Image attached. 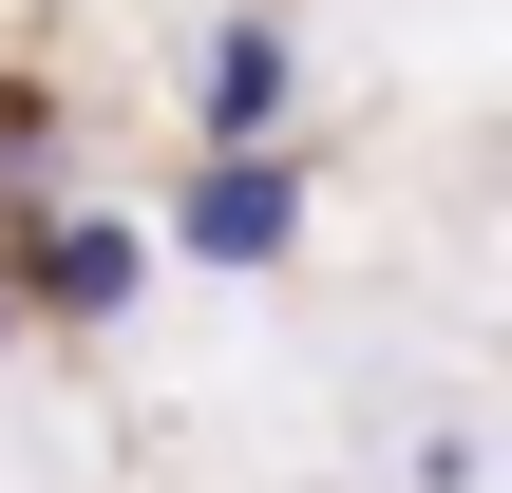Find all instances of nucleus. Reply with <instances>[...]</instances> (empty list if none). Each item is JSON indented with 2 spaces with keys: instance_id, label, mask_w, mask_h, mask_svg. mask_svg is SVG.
<instances>
[{
  "instance_id": "f257e3e1",
  "label": "nucleus",
  "mask_w": 512,
  "mask_h": 493,
  "mask_svg": "<svg viewBox=\"0 0 512 493\" xmlns=\"http://www.w3.org/2000/svg\"><path fill=\"white\" fill-rule=\"evenodd\" d=\"M171 247H190V266H285V247H304V152H209V171L171 190Z\"/></svg>"
},
{
  "instance_id": "f03ea898",
  "label": "nucleus",
  "mask_w": 512,
  "mask_h": 493,
  "mask_svg": "<svg viewBox=\"0 0 512 493\" xmlns=\"http://www.w3.org/2000/svg\"><path fill=\"white\" fill-rule=\"evenodd\" d=\"M285 95H304V38H285V0L209 19V57H190V114H209V152H285Z\"/></svg>"
},
{
  "instance_id": "7ed1b4c3",
  "label": "nucleus",
  "mask_w": 512,
  "mask_h": 493,
  "mask_svg": "<svg viewBox=\"0 0 512 493\" xmlns=\"http://www.w3.org/2000/svg\"><path fill=\"white\" fill-rule=\"evenodd\" d=\"M133 285H152V228H114V209H38V247H19L0 304H38V323H133Z\"/></svg>"
},
{
  "instance_id": "20e7f679",
  "label": "nucleus",
  "mask_w": 512,
  "mask_h": 493,
  "mask_svg": "<svg viewBox=\"0 0 512 493\" xmlns=\"http://www.w3.org/2000/svg\"><path fill=\"white\" fill-rule=\"evenodd\" d=\"M475 475H494V456H475V418H437V437L399 456V493H475Z\"/></svg>"
},
{
  "instance_id": "39448f33",
  "label": "nucleus",
  "mask_w": 512,
  "mask_h": 493,
  "mask_svg": "<svg viewBox=\"0 0 512 493\" xmlns=\"http://www.w3.org/2000/svg\"><path fill=\"white\" fill-rule=\"evenodd\" d=\"M0 342H19V304H0Z\"/></svg>"
}]
</instances>
